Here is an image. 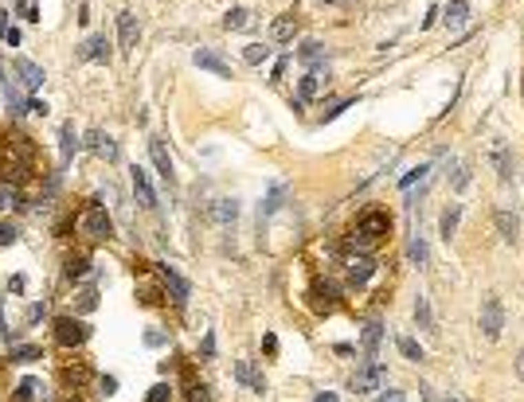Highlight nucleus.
I'll return each mask as SVG.
<instances>
[{
	"label": "nucleus",
	"instance_id": "f257e3e1",
	"mask_svg": "<svg viewBox=\"0 0 524 402\" xmlns=\"http://www.w3.org/2000/svg\"><path fill=\"white\" fill-rule=\"evenodd\" d=\"M78 227H83V234H86V238H94V243H106V238H114V219L106 215V208H102V203H90V208L83 211Z\"/></svg>",
	"mask_w": 524,
	"mask_h": 402
},
{
	"label": "nucleus",
	"instance_id": "f03ea898",
	"mask_svg": "<svg viewBox=\"0 0 524 402\" xmlns=\"http://www.w3.org/2000/svg\"><path fill=\"white\" fill-rule=\"evenodd\" d=\"M501 328H505V309H501L497 293H489L481 301V336L485 340H501Z\"/></svg>",
	"mask_w": 524,
	"mask_h": 402
},
{
	"label": "nucleus",
	"instance_id": "7ed1b4c3",
	"mask_svg": "<svg viewBox=\"0 0 524 402\" xmlns=\"http://www.w3.org/2000/svg\"><path fill=\"white\" fill-rule=\"evenodd\" d=\"M55 340H59L63 348H78V344L90 340V328H86V320H78V317H59L55 320Z\"/></svg>",
	"mask_w": 524,
	"mask_h": 402
},
{
	"label": "nucleus",
	"instance_id": "20e7f679",
	"mask_svg": "<svg viewBox=\"0 0 524 402\" xmlns=\"http://www.w3.org/2000/svg\"><path fill=\"white\" fill-rule=\"evenodd\" d=\"M391 231V215L388 211H368V215H360V223H356V231L360 238H368V243H376V238H384V234Z\"/></svg>",
	"mask_w": 524,
	"mask_h": 402
},
{
	"label": "nucleus",
	"instance_id": "39448f33",
	"mask_svg": "<svg viewBox=\"0 0 524 402\" xmlns=\"http://www.w3.org/2000/svg\"><path fill=\"white\" fill-rule=\"evenodd\" d=\"M384 383H388V367H384V364H364L353 375V390H356V394H364V390H379Z\"/></svg>",
	"mask_w": 524,
	"mask_h": 402
},
{
	"label": "nucleus",
	"instance_id": "423d86ee",
	"mask_svg": "<svg viewBox=\"0 0 524 402\" xmlns=\"http://www.w3.org/2000/svg\"><path fill=\"white\" fill-rule=\"evenodd\" d=\"M192 63L200 67V71H211L216 78H231V63L223 59V55H216L211 47H196L192 51Z\"/></svg>",
	"mask_w": 524,
	"mask_h": 402
},
{
	"label": "nucleus",
	"instance_id": "0eeeda50",
	"mask_svg": "<svg viewBox=\"0 0 524 402\" xmlns=\"http://www.w3.org/2000/svg\"><path fill=\"white\" fill-rule=\"evenodd\" d=\"M157 278L165 281V289L172 293V301H188V293H192V285H188V281L180 278V273H176V266H169V262H157Z\"/></svg>",
	"mask_w": 524,
	"mask_h": 402
},
{
	"label": "nucleus",
	"instance_id": "6e6552de",
	"mask_svg": "<svg viewBox=\"0 0 524 402\" xmlns=\"http://www.w3.org/2000/svg\"><path fill=\"white\" fill-rule=\"evenodd\" d=\"M149 157H153V164H157L160 180L172 188V183H176V168H172V157H169V148H165L160 137H149Z\"/></svg>",
	"mask_w": 524,
	"mask_h": 402
},
{
	"label": "nucleus",
	"instance_id": "1a4fd4ad",
	"mask_svg": "<svg viewBox=\"0 0 524 402\" xmlns=\"http://www.w3.org/2000/svg\"><path fill=\"white\" fill-rule=\"evenodd\" d=\"M309 305H313V313H333V309H337V285L317 278L313 289H309Z\"/></svg>",
	"mask_w": 524,
	"mask_h": 402
},
{
	"label": "nucleus",
	"instance_id": "9d476101",
	"mask_svg": "<svg viewBox=\"0 0 524 402\" xmlns=\"http://www.w3.org/2000/svg\"><path fill=\"white\" fill-rule=\"evenodd\" d=\"M12 67H16V74H20V86H24V90H39V86H43V78H48V74H43V67H39V63H32V59H24V55H16Z\"/></svg>",
	"mask_w": 524,
	"mask_h": 402
},
{
	"label": "nucleus",
	"instance_id": "9b49d317",
	"mask_svg": "<svg viewBox=\"0 0 524 402\" xmlns=\"http://www.w3.org/2000/svg\"><path fill=\"white\" fill-rule=\"evenodd\" d=\"M74 55H78L83 63H106V59H110V39H106V36H90V39L78 43Z\"/></svg>",
	"mask_w": 524,
	"mask_h": 402
},
{
	"label": "nucleus",
	"instance_id": "f8f14e48",
	"mask_svg": "<svg viewBox=\"0 0 524 402\" xmlns=\"http://www.w3.org/2000/svg\"><path fill=\"white\" fill-rule=\"evenodd\" d=\"M376 273V262L368 254H356L344 262V278H348V285H368V278Z\"/></svg>",
	"mask_w": 524,
	"mask_h": 402
},
{
	"label": "nucleus",
	"instance_id": "ddd939ff",
	"mask_svg": "<svg viewBox=\"0 0 524 402\" xmlns=\"http://www.w3.org/2000/svg\"><path fill=\"white\" fill-rule=\"evenodd\" d=\"M137 39H141V27H137V16L134 12H122L118 16V47L129 55L137 47Z\"/></svg>",
	"mask_w": 524,
	"mask_h": 402
},
{
	"label": "nucleus",
	"instance_id": "4468645a",
	"mask_svg": "<svg viewBox=\"0 0 524 402\" xmlns=\"http://www.w3.org/2000/svg\"><path fill=\"white\" fill-rule=\"evenodd\" d=\"M489 160H493V168H497V176L505 183L512 180V148L505 145V141H493V148H489Z\"/></svg>",
	"mask_w": 524,
	"mask_h": 402
},
{
	"label": "nucleus",
	"instance_id": "2eb2a0df",
	"mask_svg": "<svg viewBox=\"0 0 524 402\" xmlns=\"http://www.w3.org/2000/svg\"><path fill=\"white\" fill-rule=\"evenodd\" d=\"M129 180H134V195L141 199V208H157V192H153L145 168H134V172H129Z\"/></svg>",
	"mask_w": 524,
	"mask_h": 402
},
{
	"label": "nucleus",
	"instance_id": "dca6fc26",
	"mask_svg": "<svg viewBox=\"0 0 524 402\" xmlns=\"http://www.w3.org/2000/svg\"><path fill=\"white\" fill-rule=\"evenodd\" d=\"M235 379H239V383H247L251 390H258V394L266 390V379H262V371H258L251 359H239V364H235Z\"/></svg>",
	"mask_w": 524,
	"mask_h": 402
},
{
	"label": "nucleus",
	"instance_id": "f3484780",
	"mask_svg": "<svg viewBox=\"0 0 524 402\" xmlns=\"http://www.w3.org/2000/svg\"><path fill=\"white\" fill-rule=\"evenodd\" d=\"M86 148H90V153H98L102 160H118V145H114V137L98 133V129H90V133H86Z\"/></svg>",
	"mask_w": 524,
	"mask_h": 402
},
{
	"label": "nucleus",
	"instance_id": "a211bd4d",
	"mask_svg": "<svg viewBox=\"0 0 524 402\" xmlns=\"http://www.w3.org/2000/svg\"><path fill=\"white\" fill-rule=\"evenodd\" d=\"M379 340H384V324H379V320H368L364 332H360V348H364L368 359L379 352Z\"/></svg>",
	"mask_w": 524,
	"mask_h": 402
},
{
	"label": "nucleus",
	"instance_id": "6ab92c4d",
	"mask_svg": "<svg viewBox=\"0 0 524 402\" xmlns=\"http://www.w3.org/2000/svg\"><path fill=\"white\" fill-rule=\"evenodd\" d=\"M470 20V0H450L446 8H442V24L446 27H462Z\"/></svg>",
	"mask_w": 524,
	"mask_h": 402
},
{
	"label": "nucleus",
	"instance_id": "aec40b11",
	"mask_svg": "<svg viewBox=\"0 0 524 402\" xmlns=\"http://www.w3.org/2000/svg\"><path fill=\"white\" fill-rule=\"evenodd\" d=\"M458 223H462V203H450V208L442 211V219H439V234L446 238V243L458 234Z\"/></svg>",
	"mask_w": 524,
	"mask_h": 402
},
{
	"label": "nucleus",
	"instance_id": "412c9836",
	"mask_svg": "<svg viewBox=\"0 0 524 402\" xmlns=\"http://www.w3.org/2000/svg\"><path fill=\"white\" fill-rule=\"evenodd\" d=\"M321 78H329V71H321V67H313V71L302 78V102H313V98H317Z\"/></svg>",
	"mask_w": 524,
	"mask_h": 402
},
{
	"label": "nucleus",
	"instance_id": "4be33fe9",
	"mask_svg": "<svg viewBox=\"0 0 524 402\" xmlns=\"http://www.w3.org/2000/svg\"><path fill=\"white\" fill-rule=\"evenodd\" d=\"M74 153H78V137H74V125H63V133H59V157H63V164H71Z\"/></svg>",
	"mask_w": 524,
	"mask_h": 402
},
{
	"label": "nucleus",
	"instance_id": "5701e85b",
	"mask_svg": "<svg viewBox=\"0 0 524 402\" xmlns=\"http://www.w3.org/2000/svg\"><path fill=\"white\" fill-rule=\"evenodd\" d=\"M415 324L423 332H434V313H430V301L419 293V301H415Z\"/></svg>",
	"mask_w": 524,
	"mask_h": 402
},
{
	"label": "nucleus",
	"instance_id": "b1692460",
	"mask_svg": "<svg viewBox=\"0 0 524 402\" xmlns=\"http://www.w3.org/2000/svg\"><path fill=\"white\" fill-rule=\"evenodd\" d=\"M270 55H274V47H270V43H247V47H243V59L251 63V67H262Z\"/></svg>",
	"mask_w": 524,
	"mask_h": 402
},
{
	"label": "nucleus",
	"instance_id": "393cba45",
	"mask_svg": "<svg viewBox=\"0 0 524 402\" xmlns=\"http://www.w3.org/2000/svg\"><path fill=\"white\" fill-rule=\"evenodd\" d=\"M407 258H411L415 266H427L430 262V250H427V238L423 234H415L411 243H407Z\"/></svg>",
	"mask_w": 524,
	"mask_h": 402
},
{
	"label": "nucleus",
	"instance_id": "a878e982",
	"mask_svg": "<svg viewBox=\"0 0 524 402\" xmlns=\"http://www.w3.org/2000/svg\"><path fill=\"white\" fill-rule=\"evenodd\" d=\"M493 223H497V231H501V238H505V243H512V238H516V215H509V211H497V215H493Z\"/></svg>",
	"mask_w": 524,
	"mask_h": 402
},
{
	"label": "nucleus",
	"instance_id": "bb28decb",
	"mask_svg": "<svg viewBox=\"0 0 524 402\" xmlns=\"http://www.w3.org/2000/svg\"><path fill=\"white\" fill-rule=\"evenodd\" d=\"M293 32H297V20H293V16H278V20H274V27H270V36L282 39V43H286V39H293Z\"/></svg>",
	"mask_w": 524,
	"mask_h": 402
},
{
	"label": "nucleus",
	"instance_id": "cd10ccee",
	"mask_svg": "<svg viewBox=\"0 0 524 402\" xmlns=\"http://www.w3.org/2000/svg\"><path fill=\"white\" fill-rule=\"evenodd\" d=\"M223 27H227V32H243V27H251V12H247V8H231V12L223 16Z\"/></svg>",
	"mask_w": 524,
	"mask_h": 402
},
{
	"label": "nucleus",
	"instance_id": "c85d7f7f",
	"mask_svg": "<svg viewBox=\"0 0 524 402\" xmlns=\"http://www.w3.org/2000/svg\"><path fill=\"white\" fill-rule=\"evenodd\" d=\"M12 208H20V188L16 183H0V215Z\"/></svg>",
	"mask_w": 524,
	"mask_h": 402
},
{
	"label": "nucleus",
	"instance_id": "c756f323",
	"mask_svg": "<svg viewBox=\"0 0 524 402\" xmlns=\"http://www.w3.org/2000/svg\"><path fill=\"white\" fill-rule=\"evenodd\" d=\"M39 355L43 352H39L36 344H16L12 352H8V359H12V364H32V359H39Z\"/></svg>",
	"mask_w": 524,
	"mask_h": 402
},
{
	"label": "nucleus",
	"instance_id": "7c9ffc66",
	"mask_svg": "<svg viewBox=\"0 0 524 402\" xmlns=\"http://www.w3.org/2000/svg\"><path fill=\"white\" fill-rule=\"evenodd\" d=\"M297 59H302V63H321V59H325V47H321L317 39H305L302 47H297Z\"/></svg>",
	"mask_w": 524,
	"mask_h": 402
},
{
	"label": "nucleus",
	"instance_id": "2f4dec72",
	"mask_svg": "<svg viewBox=\"0 0 524 402\" xmlns=\"http://www.w3.org/2000/svg\"><path fill=\"white\" fill-rule=\"evenodd\" d=\"M211 215H216L220 223H235V215H239V203H235V199H220Z\"/></svg>",
	"mask_w": 524,
	"mask_h": 402
},
{
	"label": "nucleus",
	"instance_id": "473e14b6",
	"mask_svg": "<svg viewBox=\"0 0 524 402\" xmlns=\"http://www.w3.org/2000/svg\"><path fill=\"white\" fill-rule=\"evenodd\" d=\"M282 199H286V183H274V192L266 195V203H262V215H274L282 208Z\"/></svg>",
	"mask_w": 524,
	"mask_h": 402
},
{
	"label": "nucleus",
	"instance_id": "72a5a7b5",
	"mask_svg": "<svg viewBox=\"0 0 524 402\" xmlns=\"http://www.w3.org/2000/svg\"><path fill=\"white\" fill-rule=\"evenodd\" d=\"M39 390H43V383H39V379H24V383L16 387V399H20V402H28V399H36Z\"/></svg>",
	"mask_w": 524,
	"mask_h": 402
},
{
	"label": "nucleus",
	"instance_id": "f704fd0d",
	"mask_svg": "<svg viewBox=\"0 0 524 402\" xmlns=\"http://www.w3.org/2000/svg\"><path fill=\"white\" fill-rule=\"evenodd\" d=\"M86 269H90V258L86 254H78V258H71V262H67V278H86Z\"/></svg>",
	"mask_w": 524,
	"mask_h": 402
},
{
	"label": "nucleus",
	"instance_id": "c9c22d12",
	"mask_svg": "<svg viewBox=\"0 0 524 402\" xmlns=\"http://www.w3.org/2000/svg\"><path fill=\"white\" fill-rule=\"evenodd\" d=\"M399 352L407 355V359H415V364L423 359V348H419V344H415L411 336H399Z\"/></svg>",
	"mask_w": 524,
	"mask_h": 402
},
{
	"label": "nucleus",
	"instance_id": "e433bc0d",
	"mask_svg": "<svg viewBox=\"0 0 524 402\" xmlns=\"http://www.w3.org/2000/svg\"><path fill=\"white\" fill-rule=\"evenodd\" d=\"M94 305H98V293H94V289H83V293H78V313H94Z\"/></svg>",
	"mask_w": 524,
	"mask_h": 402
},
{
	"label": "nucleus",
	"instance_id": "4c0bfd02",
	"mask_svg": "<svg viewBox=\"0 0 524 402\" xmlns=\"http://www.w3.org/2000/svg\"><path fill=\"white\" fill-rule=\"evenodd\" d=\"M427 164H419V168H411V172H407V176H403V180H399V188H403V192H407V188H411V183L415 180H423V176H427Z\"/></svg>",
	"mask_w": 524,
	"mask_h": 402
},
{
	"label": "nucleus",
	"instance_id": "58836bf2",
	"mask_svg": "<svg viewBox=\"0 0 524 402\" xmlns=\"http://www.w3.org/2000/svg\"><path fill=\"white\" fill-rule=\"evenodd\" d=\"M172 399V387L169 383H157V387L149 390V402H169Z\"/></svg>",
	"mask_w": 524,
	"mask_h": 402
},
{
	"label": "nucleus",
	"instance_id": "ea45409f",
	"mask_svg": "<svg viewBox=\"0 0 524 402\" xmlns=\"http://www.w3.org/2000/svg\"><path fill=\"white\" fill-rule=\"evenodd\" d=\"M16 243V227L12 223H0V246H12Z\"/></svg>",
	"mask_w": 524,
	"mask_h": 402
},
{
	"label": "nucleus",
	"instance_id": "a19ab883",
	"mask_svg": "<svg viewBox=\"0 0 524 402\" xmlns=\"http://www.w3.org/2000/svg\"><path fill=\"white\" fill-rule=\"evenodd\" d=\"M63 375H67V383H83V379H86V367H67Z\"/></svg>",
	"mask_w": 524,
	"mask_h": 402
},
{
	"label": "nucleus",
	"instance_id": "79ce46f5",
	"mask_svg": "<svg viewBox=\"0 0 524 402\" xmlns=\"http://www.w3.org/2000/svg\"><path fill=\"white\" fill-rule=\"evenodd\" d=\"M376 402H407V394H403V390H384Z\"/></svg>",
	"mask_w": 524,
	"mask_h": 402
},
{
	"label": "nucleus",
	"instance_id": "37998d69",
	"mask_svg": "<svg viewBox=\"0 0 524 402\" xmlns=\"http://www.w3.org/2000/svg\"><path fill=\"white\" fill-rule=\"evenodd\" d=\"M192 402H211V390H207V387H192Z\"/></svg>",
	"mask_w": 524,
	"mask_h": 402
},
{
	"label": "nucleus",
	"instance_id": "c03bdc74",
	"mask_svg": "<svg viewBox=\"0 0 524 402\" xmlns=\"http://www.w3.org/2000/svg\"><path fill=\"white\" fill-rule=\"evenodd\" d=\"M20 12H24V20H39V12H36V4H32V0L20 4Z\"/></svg>",
	"mask_w": 524,
	"mask_h": 402
},
{
	"label": "nucleus",
	"instance_id": "a18cd8bd",
	"mask_svg": "<svg viewBox=\"0 0 524 402\" xmlns=\"http://www.w3.org/2000/svg\"><path fill=\"white\" fill-rule=\"evenodd\" d=\"M211 355H216V336L207 332V336H204V359H211Z\"/></svg>",
	"mask_w": 524,
	"mask_h": 402
},
{
	"label": "nucleus",
	"instance_id": "49530a36",
	"mask_svg": "<svg viewBox=\"0 0 524 402\" xmlns=\"http://www.w3.org/2000/svg\"><path fill=\"white\" fill-rule=\"evenodd\" d=\"M4 43H8V47H20V27H8V36H4Z\"/></svg>",
	"mask_w": 524,
	"mask_h": 402
},
{
	"label": "nucleus",
	"instance_id": "de8ad7c7",
	"mask_svg": "<svg viewBox=\"0 0 524 402\" xmlns=\"http://www.w3.org/2000/svg\"><path fill=\"white\" fill-rule=\"evenodd\" d=\"M262 348L274 355V352H278V336H270V332H266V336H262Z\"/></svg>",
	"mask_w": 524,
	"mask_h": 402
},
{
	"label": "nucleus",
	"instance_id": "09e8293b",
	"mask_svg": "<svg viewBox=\"0 0 524 402\" xmlns=\"http://www.w3.org/2000/svg\"><path fill=\"white\" fill-rule=\"evenodd\" d=\"M43 313H48V305H39V301H36V305L28 309V320H39V317H43Z\"/></svg>",
	"mask_w": 524,
	"mask_h": 402
},
{
	"label": "nucleus",
	"instance_id": "8fccbe9b",
	"mask_svg": "<svg viewBox=\"0 0 524 402\" xmlns=\"http://www.w3.org/2000/svg\"><path fill=\"white\" fill-rule=\"evenodd\" d=\"M145 344H149V348H160V344H165V336H160V332H145Z\"/></svg>",
	"mask_w": 524,
	"mask_h": 402
},
{
	"label": "nucleus",
	"instance_id": "3c124183",
	"mask_svg": "<svg viewBox=\"0 0 524 402\" xmlns=\"http://www.w3.org/2000/svg\"><path fill=\"white\" fill-rule=\"evenodd\" d=\"M102 390H106V394H114V390H118V379H114V375H102Z\"/></svg>",
	"mask_w": 524,
	"mask_h": 402
},
{
	"label": "nucleus",
	"instance_id": "603ef678",
	"mask_svg": "<svg viewBox=\"0 0 524 402\" xmlns=\"http://www.w3.org/2000/svg\"><path fill=\"white\" fill-rule=\"evenodd\" d=\"M313 402H341L333 390H321V394H313Z\"/></svg>",
	"mask_w": 524,
	"mask_h": 402
},
{
	"label": "nucleus",
	"instance_id": "864d4df0",
	"mask_svg": "<svg viewBox=\"0 0 524 402\" xmlns=\"http://www.w3.org/2000/svg\"><path fill=\"white\" fill-rule=\"evenodd\" d=\"M8 36V12H0V39Z\"/></svg>",
	"mask_w": 524,
	"mask_h": 402
},
{
	"label": "nucleus",
	"instance_id": "5fc2aeb1",
	"mask_svg": "<svg viewBox=\"0 0 524 402\" xmlns=\"http://www.w3.org/2000/svg\"><path fill=\"white\" fill-rule=\"evenodd\" d=\"M516 375L524 379V348H521V352H516Z\"/></svg>",
	"mask_w": 524,
	"mask_h": 402
},
{
	"label": "nucleus",
	"instance_id": "6e6d98bb",
	"mask_svg": "<svg viewBox=\"0 0 524 402\" xmlns=\"http://www.w3.org/2000/svg\"><path fill=\"white\" fill-rule=\"evenodd\" d=\"M325 4H353V0H325Z\"/></svg>",
	"mask_w": 524,
	"mask_h": 402
},
{
	"label": "nucleus",
	"instance_id": "4d7b16f0",
	"mask_svg": "<svg viewBox=\"0 0 524 402\" xmlns=\"http://www.w3.org/2000/svg\"><path fill=\"white\" fill-rule=\"evenodd\" d=\"M446 402H462V399H454V394H450V399H446Z\"/></svg>",
	"mask_w": 524,
	"mask_h": 402
},
{
	"label": "nucleus",
	"instance_id": "13d9d810",
	"mask_svg": "<svg viewBox=\"0 0 524 402\" xmlns=\"http://www.w3.org/2000/svg\"><path fill=\"white\" fill-rule=\"evenodd\" d=\"M71 402H83V399H71Z\"/></svg>",
	"mask_w": 524,
	"mask_h": 402
},
{
	"label": "nucleus",
	"instance_id": "bf43d9fd",
	"mask_svg": "<svg viewBox=\"0 0 524 402\" xmlns=\"http://www.w3.org/2000/svg\"><path fill=\"white\" fill-rule=\"evenodd\" d=\"M12 402H20V399H12Z\"/></svg>",
	"mask_w": 524,
	"mask_h": 402
}]
</instances>
